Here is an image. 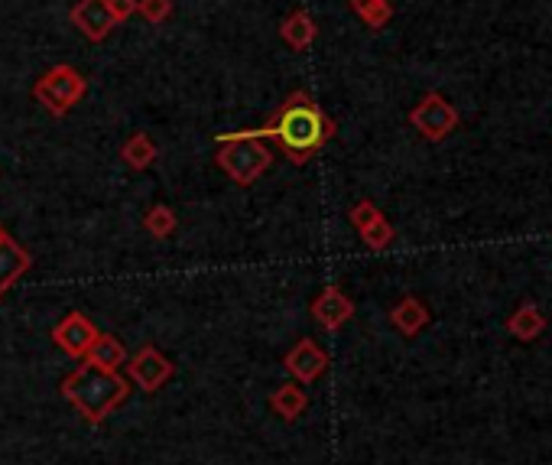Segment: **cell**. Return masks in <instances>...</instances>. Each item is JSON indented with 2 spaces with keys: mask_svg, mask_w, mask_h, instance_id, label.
<instances>
[{
  "mask_svg": "<svg viewBox=\"0 0 552 465\" xmlns=\"http://www.w3.org/2000/svg\"><path fill=\"white\" fill-rule=\"evenodd\" d=\"M270 407L280 420H296L302 410L309 407V397L302 391L299 384H280L276 391L270 394Z\"/></svg>",
  "mask_w": 552,
  "mask_h": 465,
  "instance_id": "16",
  "label": "cell"
},
{
  "mask_svg": "<svg viewBox=\"0 0 552 465\" xmlns=\"http://www.w3.org/2000/svg\"><path fill=\"white\" fill-rule=\"evenodd\" d=\"M358 235H361V241H364L371 251H387L390 244H393V238H397V231H393V225L387 222L384 215H380L377 222H371L364 231H358Z\"/></svg>",
  "mask_w": 552,
  "mask_h": 465,
  "instance_id": "20",
  "label": "cell"
},
{
  "mask_svg": "<svg viewBox=\"0 0 552 465\" xmlns=\"http://www.w3.org/2000/svg\"><path fill=\"white\" fill-rule=\"evenodd\" d=\"M380 215H384V212H380L371 199H361V202H354V209H351V215H348V218H351V225H354V228L364 231L371 222H377Z\"/></svg>",
  "mask_w": 552,
  "mask_h": 465,
  "instance_id": "22",
  "label": "cell"
},
{
  "mask_svg": "<svg viewBox=\"0 0 552 465\" xmlns=\"http://www.w3.org/2000/svg\"><path fill=\"white\" fill-rule=\"evenodd\" d=\"M410 124L416 127L419 134L432 144H439V140L452 137L458 131V124H462V114L452 105L449 98L439 95V92H429L419 105L410 111Z\"/></svg>",
  "mask_w": 552,
  "mask_h": 465,
  "instance_id": "5",
  "label": "cell"
},
{
  "mask_svg": "<svg viewBox=\"0 0 552 465\" xmlns=\"http://www.w3.org/2000/svg\"><path fill=\"white\" fill-rule=\"evenodd\" d=\"M137 14L153 27H160L173 17V0H137Z\"/></svg>",
  "mask_w": 552,
  "mask_h": 465,
  "instance_id": "21",
  "label": "cell"
},
{
  "mask_svg": "<svg viewBox=\"0 0 552 465\" xmlns=\"http://www.w3.org/2000/svg\"><path fill=\"white\" fill-rule=\"evenodd\" d=\"M59 391L88 423H101L127 400L130 384L117 371H108V368L91 365V361H82V365H78L72 374H65Z\"/></svg>",
  "mask_w": 552,
  "mask_h": 465,
  "instance_id": "2",
  "label": "cell"
},
{
  "mask_svg": "<svg viewBox=\"0 0 552 465\" xmlns=\"http://www.w3.org/2000/svg\"><path fill=\"white\" fill-rule=\"evenodd\" d=\"M85 361H91V365H98V368L117 371L121 365H127V348H124L121 339H117V335H111V332H98L95 342L88 345Z\"/></svg>",
  "mask_w": 552,
  "mask_h": 465,
  "instance_id": "14",
  "label": "cell"
},
{
  "mask_svg": "<svg viewBox=\"0 0 552 465\" xmlns=\"http://www.w3.org/2000/svg\"><path fill=\"white\" fill-rule=\"evenodd\" d=\"M30 267H33L30 251L20 248V244L4 231V225H0V296H4Z\"/></svg>",
  "mask_w": 552,
  "mask_h": 465,
  "instance_id": "11",
  "label": "cell"
},
{
  "mask_svg": "<svg viewBox=\"0 0 552 465\" xmlns=\"http://www.w3.org/2000/svg\"><path fill=\"white\" fill-rule=\"evenodd\" d=\"M315 36H319V27H315V20L309 10H293L286 20H283V27H280V40L289 46V49H296V53H306V49L315 43Z\"/></svg>",
  "mask_w": 552,
  "mask_h": 465,
  "instance_id": "13",
  "label": "cell"
},
{
  "mask_svg": "<svg viewBox=\"0 0 552 465\" xmlns=\"http://www.w3.org/2000/svg\"><path fill=\"white\" fill-rule=\"evenodd\" d=\"M173 371H176V365L156 345H143L140 352L130 358V365H127L130 381H134L143 394H156V391H160V387L169 378H173Z\"/></svg>",
  "mask_w": 552,
  "mask_h": 465,
  "instance_id": "6",
  "label": "cell"
},
{
  "mask_svg": "<svg viewBox=\"0 0 552 465\" xmlns=\"http://www.w3.org/2000/svg\"><path fill=\"white\" fill-rule=\"evenodd\" d=\"M351 316H354L351 296H345L338 287H325V290L312 300V319L319 322V326H322L325 332H338Z\"/></svg>",
  "mask_w": 552,
  "mask_h": 465,
  "instance_id": "10",
  "label": "cell"
},
{
  "mask_svg": "<svg viewBox=\"0 0 552 465\" xmlns=\"http://www.w3.org/2000/svg\"><path fill=\"white\" fill-rule=\"evenodd\" d=\"M85 92H88L85 75L75 66H65V62L43 72L33 85V98L52 114V118H65V114L85 98Z\"/></svg>",
  "mask_w": 552,
  "mask_h": 465,
  "instance_id": "4",
  "label": "cell"
},
{
  "mask_svg": "<svg viewBox=\"0 0 552 465\" xmlns=\"http://www.w3.org/2000/svg\"><path fill=\"white\" fill-rule=\"evenodd\" d=\"M390 322H393V329L406 335V339H413V335H419L429 326V309L423 300H416V296H403V300L390 309Z\"/></svg>",
  "mask_w": 552,
  "mask_h": 465,
  "instance_id": "12",
  "label": "cell"
},
{
  "mask_svg": "<svg viewBox=\"0 0 552 465\" xmlns=\"http://www.w3.org/2000/svg\"><path fill=\"white\" fill-rule=\"evenodd\" d=\"M335 121L315 105L309 92H289V98L270 114L264 127H247V131H231V137H251V140H276L286 160L293 166H306L328 140L335 137Z\"/></svg>",
  "mask_w": 552,
  "mask_h": 465,
  "instance_id": "1",
  "label": "cell"
},
{
  "mask_svg": "<svg viewBox=\"0 0 552 465\" xmlns=\"http://www.w3.org/2000/svg\"><path fill=\"white\" fill-rule=\"evenodd\" d=\"M95 335H98V326L88 316L69 313V316H62L56 322V329H52V342H56L69 358H85L88 345L95 342Z\"/></svg>",
  "mask_w": 552,
  "mask_h": 465,
  "instance_id": "9",
  "label": "cell"
},
{
  "mask_svg": "<svg viewBox=\"0 0 552 465\" xmlns=\"http://www.w3.org/2000/svg\"><path fill=\"white\" fill-rule=\"evenodd\" d=\"M354 17H358L367 30H384L393 20V4L390 0H348Z\"/></svg>",
  "mask_w": 552,
  "mask_h": 465,
  "instance_id": "17",
  "label": "cell"
},
{
  "mask_svg": "<svg viewBox=\"0 0 552 465\" xmlns=\"http://www.w3.org/2000/svg\"><path fill=\"white\" fill-rule=\"evenodd\" d=\"M218 153L215 160L221 170L228 173L238 186H254L260 176L270 170L273 163V150L264 140H251V137H231V134H218Z\"/></svg>",
  "mask_w": 552,
  "mask_h": 465,
  "instance_id": "3",
  "label": "cell"
},
{
  "mask_svg": "<svg viewBox=\"0 0 552 465\" xmlns=\"http://www.w3.org/2000/svg\"><path fill=\"white\" fill-rule=\"evenodd\" d=\"M283 368L293 374L299 384H312V381H319L322 374L328 371V355H325V348L315 339H299L286 352Z\"/></svg>",
  "mask_w": 552,
  "mask_h": 465,
  "instance_id": "8",
  "label": "cell"
},
{
  "mask_svg": "<svg viewBox=\"0 0 552 465\" xmlns=\"http://www.w3.org/2000/svg\"><path fill=\"white\" fill-rule=\"evenodd\" d=\"M176 225H179V218H176L173 209H169V205H153V209L143 215V228H147V235L156 238V241L173 235Z\"/></svg>",
  "mask_w": 552,
  "mask_h": 465,
  "instance_id": "19",
  "label": "cell"
},
{
  "mask_svg": "<svg viewBox=\"0 0 552 465\" xmlns=\"http://www.w3.org/2000/svg\"><path fill=\"white\" fill-rule=\"evenodd\" d=\"M546 329V313L536 303H523L517 306V313L507 319V332L514 335L517 342H536Z\"/></svg>",
  "mask_w": 552,
  "mask_h": 465,
  "instance_id": "15",
  "label": "cell"
},
{
  "mask_svg": "<svg viewBox=\"0 0 552 465\" xmlns=\"http://www.w3.org/2000/svg\"><path fill=\"white\" fill-rule=\"evenodd\" d=\"M121 157H124V163L130 166V170H150V166L156 163V157H160V150H156L150 134H134L124 144Z\"/></svg>",
  "mask_w": 552,
  "mask_h": 465,
  "instance_id": "18",
  "label": "cell"
},
{
  "mask_svg": "<svg viewBox=\"0 0 552 465\" xmlns=\"http://www.w3.org/2000/svg\"><path fill=\"white\" fill-rule=\"evenodd\" d=\"M108 7H111V14L117 23H124L137 14V0H108Z\"/></svg>",
  "mask_w": 552,
  "mask_h": 465,
  "instance_id": "23",
  "label": "cell"
},
{
  "mask_svg": "<svg viewBox=\"0 0 552 465\" xmlns=\"http://www.w3.org/2000/svg\"><path fill=\"white\" fill-rule=\"evenodd\" d=\"M69 20L88 43H104L111 36V30L117 27L108 0H78L69 10Z\"/></svg>",
  "mask_w": 552,
  "mask_h": 465,
  "instance_id": "7",
  "label": "cell"
}]
</instances>
